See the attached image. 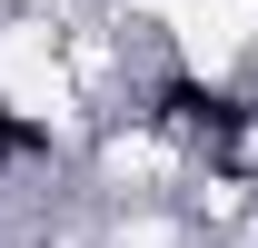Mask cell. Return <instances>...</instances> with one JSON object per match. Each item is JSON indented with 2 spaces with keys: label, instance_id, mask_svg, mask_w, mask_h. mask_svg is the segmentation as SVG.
Wrapping results in <instances>:
<instances>
[{
  "label": "cell",
  "instance_id": "obj_2",
  "mask_svg": "<svg viewBox=\"0 0 258 248\" xmlns=\"http://www.w3.org/2000/svg\"><path fill=\"white\" fill-rule=\"evenodd\" d=\"M20 149H40V129H30V119H10V109H0V169H10V159H20Z\"/></svg>",
  "mask_w": 258,
  "mask_h": 248
},
{
  "label": "cell",
  "instance_id": "obj_1",
  "mask_svg": "<svg viewBox=\"0 0 258 248\" xmlns=\"http://www.w3.org/2000/svg\"><path fill=\"white\" fill-rule=\"evenodd\" d=\"M159 119L179 129V139H209V149H228V139L248 129V99L209 90V80H169V90H159Z\"/></svg>",
  "mask_w": 258,
  "mask_h": 248
}]
</instances>
